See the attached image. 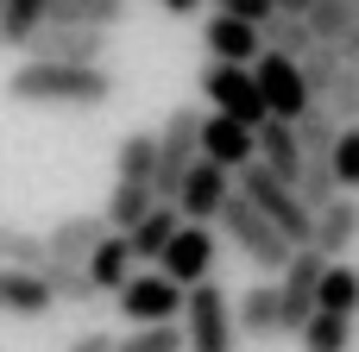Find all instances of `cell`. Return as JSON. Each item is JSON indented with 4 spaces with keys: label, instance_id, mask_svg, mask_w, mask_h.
Instances as JSON below:
<instances>
[{
    "label": "cell",
    "instance_id": "cell-8",
    "mask_svg": "<svg viewBox=\"0 0 359 352\" xmlns=\"http://www.w3.org/2000/svg\"><path fill=\"white\" fill-rule=\"evenodd\" d=\"M322 277H328V258H322L316 246H303V252L284 265V277H278V321H284V334H290V340L309 328L316 296H322Z\"/></svg>",
    "mask_w": 359,
    "mask_h": 352
},
{
    "label": "cell",
    "instance_id": "cell-20",
    "mask_svg": "<svg viewBox=\"0 0 359 352\" xmlns=\"http://www.w3.org/2000/svg\"><path fill=\"white\" fill-rule=\"evenodd\" d=\"M233 328L246 340H278L284 321H278V283H252L246 296H233Z\"/></svg>",
    "mask_w": 359,
    "mask_h": 352
},
{
    "label": "cell",
    "instance_id": "cell-16",
    "mask_svg": "<svg viewBox=\"0 0 359 352\" xmlns=\"http://www.w3.org/2000/svg\"><path fill=\"white\" fill-rule=\"evenodd\" d=\"M101 239H107V220H101V214H63V220L44 233V246H50L57 265H88Z\"/></svg>",
    "mask_w": 359,
    "mask_h": 352
},
{
    "label": "cell",
    "instance_id": "cell-13",
    "mask_svg": "<svg viewBox=\"0 0 359 352\" xmlns=\"http://www.w3.org/2000/svg\"><path fill=\"white\" fill-rule=\"evenodd\" d=\"M202 50H208V63H240V69H252V63L265 57V31L246 25V19L208 13V25H202Z\"/></svg>",
    "mask_w": 359,
    "mask_h": 352
},
{
    "label": "cell",
    "instance_id": "cell-15",
    "mask_svg": "<svg viewBox=\"0 0 359 352\" xmlns=\"http://www.w3.org/2000/svg\"><path fill=\"white\" fill-rule=\"evenodd\" d=\"M202 157H208V164H221V170L233 176V170H246V164L259 157V132H252V126H240V120L202 113Z\"/></svg>",
    "mask_w": 359,
    "mask_h": 352
},
{
    "label": "cell",
    "instance_id": "cell-6",
    "mask_svg": "<svg viewBox=\"0 0 359 352\" xmlns=\"http://www.w3.org/2000/svg\"><path fill=\"white\" fill-rule=\"evenodd\" d=\"M202 164V107H177L164 126H158V202H177L183 176Z\"/></svg>",
    "mask_w": 359,
    "mask_h": 352
},
{
    "label": "cell",
    "instance_id": "cell-18",
    "mask_svg": "<svg viewBox=\"0 0 359 352\" xmlns=\"http://www.w3.org/2000/svg\"><path fill=\"white\" fill-rule=\"evenodd\" d=\"M309 31H316V44H334L347 63H359V6L353 0H316Z\"/></svg>",
    "mask_w": 359,
    "mask_h": 352
},
{
    "label": "cell",
    "instance_id": "cell-39",
    "mask_svg": "<svg viewBox=\"0 0 359 352\" xmlns=\"http://www.w3.org/2000/svg\"><path fill=\"white\" fill-rule=\"evenodd\" d=\"M309 6L316 0H278V13H297V19H309Z\"/></svg>",
    "mask_w": 359,
    "mask_h": 352
},
{
    "label": "cell",
    "instance_id": "cell-3",
    "mask_svg": "<svg viewBox=\"0 0 359 352\" xmlns=\"http://www.w3.org/2000/svg\"><path fill=\"white\" fill-rule=\"evenodd\" d=\"M297 139H303L297 195H303V208H309V214H322V208L341 195V183H334V139H341V126H334L322 107H309V113L297 120Z\"/></svg>",
    "mask_w": 359,
    "mask_h": 352
},
{
    "label": "cell",
    "instance_id": "cell-10",
    "mask_svg": "<svg viewBox=\"0 0 359 352\" xmlns=\"http://www.w3.org/2000/svg\"><path fill=\"white\" fill-rule=\"evenodd\" d=\"M183 296H189V290H177L164 271H133V283L120 290L114 309H120L133 328H170V321L183 315Z\"/></svg>",
    "mask_w": 359,
    "mask_h": 352
},
{
    "label": "cell",
    "instance_id": "cell-22",
    "mask_svg": "<svg viewBox=\"0 0 359 352\" xmlns=\"http://www.w3.org/2000/svg\"><path fill=\"white\" fill-rule=\"evenodd\" d=\"M133 271H139V258H133L126 233H107V239L95 246V258H88V277H95L101 296H120V290L133 283Z\"/></svg>",
    "mask_w": 359,
    "mask_h": 352
},
{
    "label": "cell",
    "instance_id": "cell-34",
    "mask_svg": "<svg viewBox=\"0 0 359 352\" xmlns=\"http://www.w3.org/2000/svg\"><path fill=\"white\" fill-rule=\"evenodd\" d=\"M114 352H189V340L170 321V328H133L126 340H114Z\"/></svg>",
    "mask_w": 359,
    "mask_h": 352
},
{
    "label": "cell",
    "instance_id": "cell-29",
    "mask_svg": "<svg viewBox=\"0 0 359 352\" xmlns=\"http://www.w3.org/2000/svg\"><path fill=\"white\" fill-rule=\"evenodd\" d=\"M44 19H50V0H6L0 6V44L6 50H25L32 31H44Z\"/></svg>",
    "mask_w": 359,
    "mask_h": 352
},
{
    "label": "cell",
    "instance_id": "cell-28",
    "mask_svg": "<svg viewBox=\"0 0 359 352\" xmlns=\"http://www.w3.org/2000/svg\"><path fill=\"white\" fill-rule=\"evenodd\" d=\"M38 277H44V290H50V302H57V309H63V302H69V309H82V302H95V296H101V290H95V277H88V265H57V258H50Z\"/></svg>",
    "mask_w": 359,
    "mask_h": 352
},
{
    "label": "cell",
    "instance_id": "cell-27",
    "mask_svg": "<svg viewBox=\"0 0 359 352\" xmlns=\"http://www.w3.org/2000/svg\"><path fill=\"white\" fill-rule=\"evenodd\" d=\"M151 208H158V195H151L145 183H114V195H107L101 220H107V233H133V227H139Z\"/></svg>",
    "mask_w": 359,
    "mask_h": 352
},
{
    "label": "cell",
    "instance_id": "cell-17",
    "mask_svg": "<svg viewBox=\"0 0 359 352\" xmlns=\"http://www.w3.org/2000/svg\"><path fill=\"white\" fill-rule=\"evenodd\" d=\"M328 265H341V252H353L359 246V202L353 195H334L322 214H316V239H309Z\"/></svg>",
    "mask_w": 359,
    "mask_h": 352
},
{
    "label": "cell",
    "instance_id": "cell-30",
    "mask_svg": "<svg viewBox=\"0 0 359 352\" xmlns=\"http://www.w3.org/2000/svg\"><path fill=\"white\" fill-rule=\"evenodd\" d=\"M316 309H322V315H347V321H359V265H328Z\"/></svg>",
    "mask_w": 359,
    "mask_h": 352
},
{
    "label": "cell",
    "instance_id": "cell-19",
    "mask_svg": "<svg viewBox=\"0 0 359 352\" xmlns=\"http://www.w3.org/2000/svg\"><path fill=\"white\" fill-rule=\"evenodd\" d=\"M252 164H265L271 176H284V183L297 189V170H303V139H297V126L265 120V126H259V157H252Z\"/></svg>",
    "mask_w": 359,
    "mask_h": 352
},
{
    "label": "cell",
    "instance_id": "cell-41",
    "mask_svg": "<svg viewBox=\"0 0 359 352\" xmlns=\"http://www.w3.org/2000/svg\"><path fill=\"white\" fill-rule=\"evenodd\" d=\"M353 6H359V0H353Z\"/></svg>",
    "mask_w": 359,
    "mask_h": 352
},
{
    "label": "cell",
    "instance_id": "cell-33",
    "mask_svg": "<svg viewBox=\"0 0 359 352\" xmlns=\"http://www.w3.org/2000/svg\"><path fill=\"white\" fill-rule=\"evenodd\" d=\"M297 69H303V82H309V94H316V101H322V94H328V88H334V76H341V69H347V57H341V50H334V44H316V50H309V57H303V63H297Z\"/></svg>",
    "mask_w": 359,
    "mask_h": 352
},
{
    "label": "cell",
    "instance_id": "cell-12",
    "mask_svg": "<svg viewBox=\"0 0 359 352\" xmlns=\"http://www.w3.org/2000/svg\"><path fill=\"white\" fill-rule=\"evenodd\" d=\"M227 195H233V176H227L221 164H208V157H202V164L183 176V189H177V202H170V208H177L189 227H208V220L227 208Z\"/></svg>",
    "mask_w": 359,
    "mask_h": 352
},
{
    "label": "cell",
    "instance_id": "cell-11",
    "mask_svg": "<svg viewBox=\"0 0 359 352\" xmlns=\"http://www.w3.org/2000/svg\"><path fill=\"white\" fill-rule=\"evenodd\" d=\"M215 252H221V246H215V227H189V220H183V227H177V239L164 246L158 271H164L177 290H196V283H208V277H215Z\"/></svg>",
    "mask_w": 359,
    "mask_h": 352
},
{
    "label": "cell",
    "instance_id": "cell-9",
    "mask_svg": "<svg viewBox=\"0 0 359 352\" xmlns=\"http://www.w3.org/2000/svg\"><path fill=\"white\" fill-rule=\"evenodd\" d=\"M252 82H259V94H265V113L271 120H284V126H297L309 107H316V94H309V82H303V69L290 63V57H259L252 63Z\"/></svg>",
    "mask_w": 359,
    "mask_h": 352
},
{
    "label": "cell",
    "instance_id": "cell-35",
    "mask_svg": "<svg viewBox=\"0 0 359 352\" xmlns=\"http://www.w3.org/2000/svg\"><path fill=\"white\" fill-rule=\"evenodd\" d=\"M334 183L341 195H359V126H341L334 139Z\"/></svg>",
    "mask_w": 359,
    "mask_h": 352
},
{
    "label": "cell",
    "instance_id": "cell-36",
    "mask_svg": "<svg viewBox=\"0 0 359 352\" xmlns=\"http://www.w3.org/2000/svg\"><path fill=\"white\" fill-rule=\"evenodd\" d=\"M215 13H227V19H246V25H265L271 13H278V0H208Z\"/></svg>",
    "mask_w": 359,
    "mask_h": 352
},
{
    "label": "cell",
    "instance_id": "cell-5",
    "mask_svg": "<svg viewBox=\"0 0 359 352\" xmlns=\"http://www.w3.org/2000/svg\"><path fill=\"white\" fill-rule=\"evenodd\" d=\"M183 340L189 352H233L240 346V328H233V296L208 277L183 296Z\"/></svg>",
    "mask_w": 359,
    "mask_h": 352
},
{
    "label": "cell",
    "instance_id": "cell-37",
    "mask_svg": "<svg viewBox=\"0 0 359 352\" xmlns=\"http://www.w3.org/2000/svg\"><path fill=\"white\" fill-rule=\"evenodd\" d=\"M69 352H114V340H107V334H82Z\"/></svg>",
    "mask_w": 359,
    "mask_h": 352
},
{
    "label": "cell",
    "instance_id": "cell-4",
    "mask_svg": "<svg viewBox=\"0 0 359 352\" xmlns=\"http://www.w3.org/2000/svg\"><path fill=\"white\" fill-rule=\"evenodd\" d=\"M240 195H246V202H252V208H259V214H265V220H271L297 252L316 239V214H309L303 195H297L284 176H271L265 164H246V170H240Z\"/></svg>",
    "mask_w": 359,
    "mask_h": 352
},
{
    "label": "cell",
    "instance_id": "cell-25",
    "mask_svg": "<svg viewBox=\"0 0 359 352\" xmlns=\"http://www.w3.org/2000/svg\"><path fill=\"white\" fill-rule=\"evenodd\" d=\"M114 170H120V183H158V132H126L120 139V151H114ZM158 195V189H151Z\"/></svg>",
    "mask_w": 359,
    "mask_h": 352
},
{
    "label": "cell",
    "instance_id": "cell-31",
    "mask_svg": "<svg viewBox=\"0 0 359 352\" xmlns=\"http://www.w3.org/2000/svg\"><path fill=\"white\" fill-rule=\"evenodd\" d=\"M297 346L303 352H353V321L347 315H309V328L297 334Z\"/></svg>",
    "mask_w": 359,
    "mask_h": 352
},
{
    "label": "cell",
    "instance_id": "cell-32",
    "mask_svg": "<svg viewBox=\"0 0 359 352\" xmlns=\"http://www.w3.org/2000/svg\"><path fill=\"white\" fill-rule=\"evenodd\" d=\"M316 107H322L334 126H359V63H347V69L334 76V88H328Z\"/></svg>",
    "mask_w": 359,
    "mask_h": 352
},
{
    "label": "cell",
    "instance_id": "cell-14",
    "mask_svg": "<svg viewBox=\"0 0 359 352\" xmlns=\"http://www.w3.org/2000/svg\"><path fill=\"white\" fill-rule=\"evenodd\" d=\"M101 50H107V31H82V25H44L25 44L32 63H101Z\"/></svg>",
    "mask_w": 359,
    "mask_h": 352
},
{
    "label": "cell",
    "instance_id": "cell-23",
    "mask_svg": "<svg viewBox=\"0 0 359 352\" xmlns=\"http://www.w3.org/2000/svg\"><path fill=\"white\" fill-rule=\"evenodd\" d=\"M177 227H183V214H177L170 202H158V208H151V214H145V220H139V227L126 233L133 258H139V265H158V258H164V246L177 239Z\"/></svg>",
    "mask_w": 359,
    "mask_h": 352
},
{
    "label": "cell",
    "instance_id": "cell-24",
    "mask_svg": "<svg viewBox=\"0 0 359 352\" xmlns=\"http://www.w3.org/2000/svg\"><path fill=\"white\" fill-rule=\"evenodd\" d=\"M133 0H50L44 25H82V31H114Z\"/></svg>",
    "mask_w": 359,
    "mask_h": 352
},
{
    "label": "cell",
    "instance_id": "cell-40",
    "mask_svg": "<svg viewBox=\"0 0 359 352\" xmlns=\"http://www.w3.org/2000/svg\"><path fill=\"white\" fill-rule=\"evenodd\" d=\"M0 6H6V0H0Z\"/></svg>",
    "mask_w": 359,
    "mask_h": 352
},
{
    "label": "cell",
    "instance_id": "cell-21",
    "mask_svg": "<svg viewBox=\"0 0 359 352\" xmlns=\"http://www.w3.org/2000/svg\"><path fill=\"white\" fill-rule=\"evenodd\" d=\"M50 309H57V302H50V290H44L38 271H0V315L38 321V315H50Z\"/></svg>",
    "mask_w": 359,
    "mask_h": 352
},
{
    "label": "cell",
    "instance_id": "cell-38",
    "mask_svg": "<svg viewBox=\"0 0 359 352\" xmlns=\"http://www.w3.org/2000/svg\"><path fill=\"white\" fill-rule=\"evenodd\" d=\"M164 13H177V19H189V13H202V0H158Z\"/></svg>",
    "mask_w": 359,
    "mask_h": 352
},
{
    "label": "cell",
    "instance_id": "cell-7",
    "mask_svg": "<svg viewBox=\"0 0 359 352\" xmlns=\"http://www.w3.org/2000/svg\"><path fill=\"white\" fill-rule=\"evenodd\" d=\"M202 101H215V113L221 120H240V126H265L271 113H265V94H259V82H252V69H240V63H202Z\"/></svg>",
    "mask_w": 359,
    "mask_h": 352
},
{
    "label": "cell",
    "instance_id": "cell-2",
    "mask_svg": "<svg viewBox=\"0 0 359 352\" xmlns=\"http://www.w3.org/2000/svg\"><path fill=\"white\" fill-rule=\"evenodd\" d=\"M215 227H221V239H227V246H233V252H240L252 271L284 277V265L297 258V246H290V239H284V233H278V227H271V220H265V214H259V208H252L240 189L227 195V208L215 214Z\"/></svg>",
    "mask_w": 359,
    "mask_h": 352
},
{
    "label": "cell",
    "instance_id": "cell-26",
    "mask_svg": "<svg viewBox=\"0 0 359 352\" xmlns=\"http://www.w3.org/2000/svg\"><path fill=\"white\" fill-rule=\"evenodd\" d=\"M259 31H265V50H271V57H290V63H303V57L316 50V31H309V19H297V13H271Z\"/></svg>",
    "mask_w": 359,
    "mask_h": 352
},
{
    "label": "cell",
    "instance_id": "cell-1",
    "mask_svg": "<svg viewBox=\"0 0 359 352\" xmlns=\"http://www.w3.org/2000/svg\"><path fill=\"white\" fill-rule=\"evenodd\" d=\"M6 94L25 107H107L114 76L107 63H19L6 76Z\"/></svg>",
    "mask_w": 359,
    "mask_h": 352
}]
</instances>
